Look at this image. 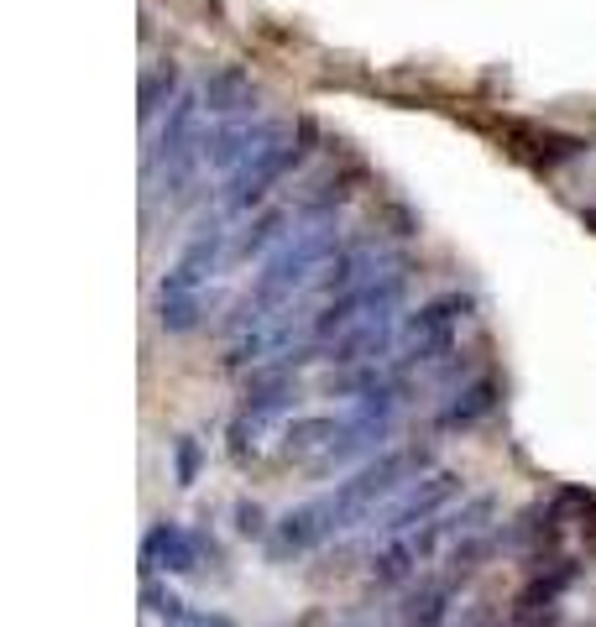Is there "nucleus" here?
I'll list each match as a JSON object with an SVG mask.
<instances>
[{
    "label": "nucleus",
    "instance_id": "22",
    "mask_svg": "<svg viewBox=\"0 0 596 627\" xmlns=\"http://www.w3.org/2000/svg\"><path fill=\"white\" fill-rule=\"evenodd\" d=\"M173 466H178V486H194V476H199V445L194 439H178L173 445Z\"/></svg>",
    "mask_w": 596,
    "mask_h": 627
},
{
    "label": "nucleus",
    "instance_id": "2",
    "mask_svg": "<svg viewBox=\"0 0 596 627\" xmlns=\"http://www.w3.org/2000/svg\"><path fill=\"white\" fill-rule=\"evenodd\" d=\"M335 251H340V225H335V215L298 225L293 236L262 262L257 283H251V293L236 304V319H231V324H236V330H251V324H262V319H272V314L293 309V298L319 283V272H325V262L335 257Z\"/></svg>",
    "mask_w": 596,
    "mask_h": 627
},
{
    "label": "nucleus",
    "instance_id": "15",
    "mask_svg": "<svg viewBox=\"0 0 596 627\" xmlns=\"http://www.w3.org/2000/svg\"><path fill=\"white\" fill-rule=\"evenodd\" d=\"M142 570H168V575H194L199 570V544L189 528L178 523H157L147 533V549H142Z\"/></svg>",
    "mask_w": 596,
    "mask_h": 627
},
{
    "label": "nucleus",
    "instance_id": "3",
    "mask_svg": "<svg viewBox=\"0 0 596 627\" xmlns=\"http://www.w3.org/2000/svg\"><path fill=\"white\" fill-rule=\"evenodd\" d=\"M481 518H492V497H476L471 507H461V513H440V518H429L419 528H403L393 533L377 554H372V586L382 591H393L403 586V580H414L434 554H440L445 539H455V533H471Z\"/></svg>",
    "mask_w": 596,
    "mask_h": 627
},
{
    "label": "nucleus",
    "instance_id": "13",
    "mask_svg": "<svg viewBox=\"0 0 596 627\" xmlns=\"http://www.w3.org/2000/svg\"><path fill=\"white\" fill-rule=\"evenodd\" d=\"M293 398L298 392H278V398H241V413L231 418V455L236 460H251L262 450V434L278 424L283 413H293Z\"/></svg>",
    "mask_w": 596,
    "mask_h": 627
},
{
    "label": "nucleus",
    "instance_id": "24",
    "mask_svg": "<svg viewBox=\"0 0 596 627\" xmlns=\"http://www.w3.org/2000/svg\"><path fill=\"white\" fill-rule=\"evenodd\" d=\"M199 627H231V622H220V617H204Z\"/></svg>",
    "mask_w": 596,
    "mask_h": 627
},
{
    "label": "nucleus",
    "instance_id": "4",
    "mask_svg": "<svg viewBox=\"0 0 596 627\" xmlns=\"http://www.w3.org/2000/svg\"><path fill=\"white\" fill-rule=\"evenodd\" d=\"M309 157V147H304V136H278V142L272 147H262L257 157L251 162H241V168L225 178V194H220V209L225 215H246L251 204H262L272 189H278V183L298 168V162Z\"/></svg>",
    "mask_w": 596,
    "mask_h": 627
},
{
    "label": "nucleus",
    "instance_id": "10",
    "mask_svg": "<svg viewBox=\"0 0 596 627\" xmlns=\"http://www.w3.org/2000/svg\"><path fill=\"white\" fill-rule=\"evenodd\" d=\"M278 136H288V126H278V121H225L220 131L204 136V168L236 173L241 162H251L262 147L278 142Z\"/></svg>",
    "mask_w": 596,
    "mask_h": 627
},
{
    "label": "nucleus",
    "instance_id": "11",
    "mask_svg": "<svg viewBox=\"0 0 596 627\" xmlns=\"http://www.w3.org/2000/svg\"><path fill=\"white\" fill-rule=\"evenodd\" d=\"M298 225H304L298 204H272V209H262V215L251 220L246 230H236V236H231V262H251V257H262V251H278Z\"/></svg>",
    "mask_w": 596,
    "mask_h": 627
},
{
    "label": "nucleus",
    "instance_id": "6",
    "mask_svg": "<svg viewBox=\"0 0 596 627\" xmlns=\"http://www.w3.org/2000/svg\"><path fill=\"white\" fill-rule=\"evenodd\" d=\"M466 314H471V298H461V293L429 298L419 314H408V319H403V330H398V340H403L398 366H424V361H434L440 351H450L455 324H461Z\"/></svg>",
    "mask_w": 596,
    "mask_h": 627
},
{
    "label": "nucleus",
    "instance_id": "21",
    "mask_svg": "<svg viewBox=\"0 0 596 627\" xmlns=\"http://www.w3.org/2000/svg\"><path fill=\"white\" fill-rule=\"evenodd\" d=\"M147 612L163 617V622H194L189 612H183V601L173 591H163V586H152V580H147Z\"/></svg>",
    "mask_w": 596,
    "mask_h": 627
},
{
    "label": "nucleus",
    "instance_id": "12",
    "mask_svg": "<svg viewBox=\"0 0 596 627\" xmlns=\"http://www.w3.org/2000/svg\"><path fill=\"white\" fill-rule=\"evenodd\" d=\"M382 272H393L387 267V251L382 246H346V251H335V257L325 262V272H319V293H330V298H340V293H351V288H361V283H372V277H382Z\"/></svg>",
    "mask_w": 596,
    "mask_h": 627
},
{
    "label": "nucleus",
    "instance_id": "7",
    "mask_svg": "<svg viewBox=\"0 0 596 627\" xmlns=\"http://www.w3.org/2000/svg\"><path fill=\"white\" fill-rule=\"evenodd\" d=\"M455 492H461V476H455V471H434L424 481H408L403 492L393 497V507H382L372 523H377V533L393 539V533H403V528H419L429 518H440L445 507L455 502Z\"/></svg>",
    "mask_w": 596,
    "mask_h": 627
},
{
    "label": "nucleus",
    "instance_id": "8",
    "mask_svg": "<svg viewBox=\"0 0 596 627\" xmlns=\"http://www.w3.org/2000/svg\"><path fill=\"white\" fill-rule=\"evenodd\" d=\"M314 335V319L304 309H283V314H272L262 324H251V330H241L231 340V356H225V366L231 371H246V366H267V361H278V356H293V340L298 335Z\"/></svg>",
    "mask_w": 596,
    "mask_h": 627
},
{
    "label": "nucleus",
    "instance_id": "5",
    "mask_svg": "<svg viewBox=\"0 0 596 627\" xmlns=\"http://www.w3.org/2000/svg\"><path fill=\"white\" fill-rule=\"evenodd\" d=\"M403 293H408V272H403V267L382 272V277H372V283H361V288H351V293L330 298V304L314 314V335H351L356 324L377 319V314H398Z\"/></svg>",
    "mask_w": 596,
    "mask_h": 627
},
{
    "label": "nucleus",
    "instance_id": "9",
    "mask_svg": "<svg viewBox=\"0 0 596 627\" xmlns=\"http://www.w3.org/2000/svg\"><path fill=\"white\" fill-rule=\"evenodd\" d=\"M231 257V230L220 225H204L199 236L178 251V262L163 272V283H157V293H204V283L220 272V262Z\"/></svg>",
    "mask_w": 596,
    "mask_h": 627
},
{
    "label": "nucleus",
    "instance_id": "17",
    "mask_svg": "<svg viewBox=\"0 0 596 627\" xmlns=\"http://www.w3.org/2000/svg\"><path fill=\"white\" fill-rule=\"evenodd\" d=\"M199 95H204V110H210V115H241L251 100H257V89H251L246 68L225 63V68H215V74L204 79Z\"/></svg>",
    "mask_w": 596,
    "mask_h": 627
},
{
    "label": "nucleus",
    "instance_id": "18",
    "mask_svg": "<svg viewBox=\"0 0 596 627\" xmlns=\"http://www.w3.org/2000/svg\"><path fill=\"white\" fill-rule=\"evenodd\" d=\"M492 408H497V382L481 377V382H471V387L455 392V398L440 408L434 424H440V429H466V424H476V418H487Z\"/></svg>",
    "mask_w": 596,
    "mask_h": 627
},
{
    "label": "nucleus",
    "instance_id": "14",
    "mask_svg": "<svg viewBox=\"0 0 596 627\" xmlns=\"http://www.w3.org/2000/svg\"><path fill=\"white\" fill-rule=\"evenodd\" d=\"M346 429H351V413L346 418H335V413H304V418H288V424H283V455L288 460H319V455H325L330 445H335V439H346Z\"/></svg>",
    "mask_w": 596,
    "mask_h": 627
},
{
    "label": "nucleus",
    "instance_id": "1",
    "mask_svg": "<svg viewBox=\"0 0 596 627\" xmlns=\"http://www.w3.org/2000/svg\"><path fill=\"white\" fill-rule=\"evenodd\" d=\"M424 460H429L424 450H382V455H372L346 481H335L330 492H319L309 502H298L293 513H283L278 544L283 549H314V544L335 539V533H351L356 523L377 518L382 507L408 486V476H419Z\"/></svg>",
    "mask_w": 596,
    "mask_h": 627
},
{
    "label": "nucleus",
    "instance_id": "16",
    "mask_svg": "<svg viewBox=\"0 0 596 627\" xmlns=\"http://www.w3.org/2000/svg\"><path fill=\"white\" fill-rule=\"evenodd\" d=\"M393 335H398V314H377V319L356 324L351 335H340V340H335V351H330V361H340V366L377 361V356H387V345H393Z\"/></svg>",
    "mask_w": 596,
    "mask_h": 627
},
{
    "label": "nucleus",
    "instance_id": "23",
    "mask_svg": "<svg viewBox=\"0 0 596 627\" xmlns=\"http://www.w3.org/2000/svg\"><path fill=\"white\" fill-rule=\"evenodd\" d=\"M241 533H262V507H241Z\"/></svg>",
    "mask_w": 596,
    "mask_h": 627
},
{
    "label": "nucleus",
    "instance_id": "19",
    "mask_svg": "<svg viewBox=\"0 0 596 627\" xmlns=\"http://www.w3.org/2000/svg\"><path fill=\"white\" fill-rule=\"evenodd\" d=\"M178 105V68L157 63L142 74V126H157V115Z\"/></svg>",
    "mask_w": 596,
    "mask_h": 627
},
{
    "label": "nucleus",
    "instance_id": "20",
    "mask_svg": "<svg viewBox=\"0 0 596 627\" xmlns=\"http://www.w3.org/2000/svg\"><path fill=\"white\" fill-rule=\"evenodd\" d=\"M157 324L168 335H189L204 324V293H157Z\"/></svg>",
    "mask_w": 596,
    "mask_h": 627
}]
</instances>
